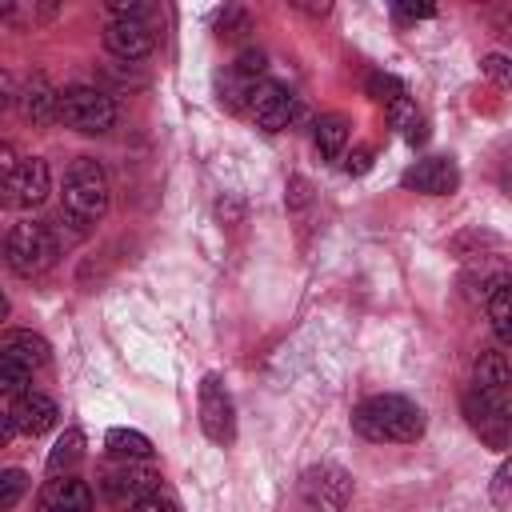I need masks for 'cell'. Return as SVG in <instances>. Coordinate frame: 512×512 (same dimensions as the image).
<instances>
[{"label": "cell", "instance_id": "obj_1", "mask_svg": "<svg viewBox=\"0 0 512 512\" xmlns=\"http://www.w3.org/2000/svg\"><path fill=\"white\" fill-rule=\"evenodd\" d=\"M352 428L376 444H412L424 436V412L412 400L384 392V396H368L352 412Z\"/></svg>", "mask_w": 512, "mask_h": 512}, {"label": "cell", "instance_id": "obj_2", "mask_svg": "<svg viewBox=\"0 0 512 512\" xmlns=\"http://www.w3.org/2000/svg\"><path fill=\"white\" fill-rule=\"evenodd\" d=\"M112 188H108V172L100 168V160L92 156H76L64 172V212L76 224H96L108 212Z\"/></svg>", "mask_w": 512, "mask_h": 512}, {"label": "cell", "instance_id": "obj_3", "mask_svg": "<svg viewBox=\"0 0 512 512\" xmlns=\"http://www.w3.org/2000/svg\"><path fill=\"white\" fill-rule=\"evenodd\" d=\"M56 256H60V244H56V236H52L48 224H40V220L12 224L8 240H4V260H8V268L16 276L32 280V276L48 272L56 264Z\"/></svg>", "mask_w": 512, "mask_h": 512}, {"label": "cell", "instance_id": "obj_4", "mask_svg": "<svg viewBox=\"0 0 512 512\" xmlns=\"http://www.w3.org/2000/svg\"><path fill=\"white\" fill-rule=\"evenodd\" d=\"M60 120L76 132H88V136H100L112 128L116 120V104L108 92L92 88V84H72L60 92Z\"/></svg>", "mask_w": 512, "mask_h": 512}, {"label": "cell", "instance_id": "obj_5", "mask_svg": "<svg viewBox=\"0 0 512 512\" xmlns=\"http://www.w3.org/2000/svg\"><path fill=\"white\" fill-rule=\"evenodd\" d=\"M100 492L120 508H136L140 500L160 492V472L144 460H116L112 468L100 472Z\"/></svg>", "mask_w": 512, "mask_h": 512}, {"label": "cell", "instance_id": "obj_6", "mask_svg": "<svg viewBox=\"0 0 512 512\" xmlns=\"http://www.w3.org/2000/svg\"><path fill=\"white\" fill-rule=\"evenodd\" d=\"M352 500V480L336 464H312L300 476V504L308 512H344Z\"/></svg>", "mask_w": 512, "mask_h": 512}, {"label": "cell", "instance_id": "obj_7", "mask_svg": "<svg viewBox=\"0 0 512 512\" xmlns=\"http://www.w3.org/2000/svg\"><path fill=\"white\" fill-rule=\"evenodd\" d=\"M460 408H464L468 428H472L488 448H500V452L512 448V412H508L500 400H492V396H484V392L472 388V392H464Z\"/></svg>", "mask_w": 512, "mask_h": 512}, {"label": "cell", "instance_id": "obj_8", "mask_svg": "<svg viewBox=\"0 0 512 512\" xmlns=\"http://www.w3.org/2000/svg\"><path fill=\"white\" fill-rule=\"evenodd\" d=\"M200 428L212 444H232L236 440V412H232V396L224 388V380L216 372H208L200 380Z\"/></svg>", "mask_w": 512, "mask_h": 512}, {"label": "cell", "instance_id": "obj_9", "mask_svg": "<svg viewBox=\"0 0 512 512\" xmlns=\"http://www.w3.org/2000/svg\"><path fill=\"white\" fill-rule=\"evenodd\" d=\"M48 188H52V176H48V164L40 156L20 160L16 172L4 176V200L12 208H36V204H44Z\"/></svg>", "mask_w": 512, "mask_h": 512}, {"label": "cell", "instance_id": "obj_10", "mask_svg": "<svg viewBox=\"0 0 512 512\" xmlns=\"http://www.w3.org/2000/svg\"><path fill=\"white\" fill-rule=\"evenodd\" d=\"M460 184V168L452 156H424L404 172V188L424 192V196H448Z\"/></svg>", "mask_w": 512, "mask_h": 512}, {"label": "cell", "instance_id": "obj_11", "mask_svg": "<svg viewBox=\"0 0 512 512\" xmlns=\"http://www.w3.org/2000/svg\"><path fill=\"white\" fill-rule=\"evenodd\" d=\"M4 420L12 424V432L40 436V432H48V428L60 420V408H56V400L44 396V392H24V396L12 400V408L4 412Z\"/></svg>", "mask_w": 512, "mask_h": 512}, {"label": "cell", "instance_id": "obj_12", "mask_svg": "<svg viewBox=\"0 0 512 512\" xmlns=\"http://www.w3.org/2000/svg\"><path fill=\"white\" fill-rule=\"evenodd\" d=\"M248 112H252V120H256L264 132H284V128L296 120V96H292L284 84L264 80Z\"/></svg>", "mask_w": 512, "mask_h": 512}, {"label": "cell", "instance_id": "obj_13", "mask_svg": "<svg viewBox=\"0 0 512 512\" xmlns=\"http://www.w3.org/2000/svg\"><path fill=\"white\" fill-rule=\"evenodd\" d=\"M36 512H92V488L80 476H52L40 488Z\"/></svg>", "mask_w": 512, "mask_h": 512}, {"label": "cell", "instance_id": "obj_14", "mask_svg": "<svg viewBox=\"0 0 512 512\" xmlns=\"http://www.w3.org/2000/svg\"><path fill=\"white\" fill-rule=\"evenodd\" d=\"M104 48L120 60H144L152 52L148 20H108L104 24Z\"/></svg>", "mask_w": 512, "mask_h": 512}, {"label": "cell", "instance_id": "obj_15", "mask_svg": "<svg viewBox=\"0 0 512 512\" xmlns=\"http://www.w3.org/2000/svg\"><path fill=\"white\" fill-rule=\"evenodd\" d=\"M472 388L504 404L512 392V360L504 352H480V360L472 368Z\"/></svg>", "mask_w": 512, "mask_h": 512}, {"label": "cell", "instance_id": "obj_16", "mask_svg": "<svg viewBox=\"0 0 512 512\" xmlns=\"http://www.w3.org/2000/svg\"><path fill=\"white\" fill-rule=\"evenodd\" d=\"M20 104H24V116H28L36 128L60 120V92H52L44 76H32V84L24 88V100H20Z\"/></svg>", "mask_w": 512, "mask_h": 512}, {"label": "cell", "instance_id": "obj_17", "mask_svg": "<svg viewBox=\"0 0 512 512\" xmlns=\"http://www.w3.org/2000/svg\"><path fill=\"white\" fill-rule=\"evenodd\" d=\"M0 356H12V360H20V364H28L36 372V368L48 364V344L36 332H8L4 344H0Z\"/></svg>", "mask_w": 512, "mask_h": 512}, {"label": "cell", "instance_id": "obj_18", "mask_svg": "<svg viewBox=\"0 0 512 512\" xmlns=\"http://www.w3.org/2000/svg\"><path fill=\"white\" fill-rule=\"evenodd\" d=\"M312 136H316V148H320L324 160H340L344 156V144H348V120L340 112H328V116L316 120V132Z\"/></svg>", "mask_w": 512, "mask_h": 512}, {"label": "cell", "instance_id": "obj_19", "mask_svg": "<svg viewBox=\"0 0 512 512\" xmlns=\"http://www.w3.org/2000/svg\"><path fill=\"white\" fill-rule=\"evenodd\" d=\"M104 448L116 456V460H148L152 456V440L136 428H112L104 436Z\"/></svg>", "mask_w": 512, "mask_h": 512}, {"label": "cell", "instance_id": "obj_20", "mask_svg": "<svg viewBox=\"0 0 512 512\" xmlns=\"http://www.w3.org/2000/svg\"><path fill=\"white\" fill-rule=\"evenodd\" d=\"M84 460V432H76V428H68L56 444H52V452H48V472L52 476H72V468Z\"/></svg>", "mask_w": 512, "mask_h": 512}, {"label": "cell", "instance_id": "obj_21", "mask_svg": "<svg viewBox=\"0 0 512 512\" xmlns=\"http://www.w3.org/2000/svg\"><path fill=\"white\" fill-rule=\"evenodd\" d=\"M488 320L500 344H512V280L488 292Z\"/></svg>", "mask_w": 512, "mask_h": 512}, {"label": "cell", "instance_id": "obj_22", "mask_svg": "<svg viewBox=\"0 0 512 512\" xmlns=\"http://www.w3.org/2000/svg\"><path fill=\"white\" fill-rule=\"evenodd\" d=\"M388 116H392V124L404 132V140L408 144H424L428 140V124H424V116L416 112V104L404 96V100H396L392 108H388Z\"/></svg>", "mask_w": 512, "mask_h": 512}, {"label": "cell", "instance_id": "obj_23", "mask_svg": "<svg viewBox=\"0 0 512 512\" xmlns=\"http://www.w3.org/2000/svg\"><path fill=\"white\" fill-rule=\"evenodd\" d=\"M368 96L392 108L396 100H404V84H400L396 76H388V72H372V76H368Z\"/></svg>", "mask_w": 512, "mask_h": 512}, {"label": "cell", "instance_id": "obj_24", "mask_svg": "<svg viewBox=\"0 0 512 512\" xmlns=\"http://www.w3.org/2000/svg\"><path fill=\"white\" fill-rule=\"evenodd\" d=\"M480 72L500 88V92H512V60L508 56H500V52H488L484 60H480Z\"/></svg>", "mask_w": 512, "mask_h": 512}, {"label": "cell", "instance_id": "obj_25", "mask_svg": "<svg viewBox=\"0 0 512 512\" xmlns=\"http://www.w3.org/2000/svg\"><path fill=\"white\" fill-rule=\"evenodd\" d=\"M24 488H28V476H24L20 468H4V472H0V508H4V512L16 508V500L24 496Z\"/></svg>", "mask_w": 512, "mask_h": 512}, {"label": "cell", "instance_id": "obj_26", "mask_svg": "<svg viewBox=\"0 0 512 512\" xmlns=\"http://www.w3.org/2000/svg\"><path fill=\"white\" fill-rule=\"evenodd\" d=\"M492 504H496V508H508V504H512V452L504 456V464H500L496 476H492Z\"/></svg>", "mask_w": 512, "mask_h": 512}, {"label": "cell", "instance_id": "obj_27", "mask_svg": "<svg viewBox=\"0 0 512 512\" xmlns=\"http://www.w3.org/2000/svg\"><path fill=\"white\" fill-rule=\"evenodd\" d=\"M436 8L432 4H392V20L396 24H416V20H432Z\"/></svg>", "mask_w": 512, "mask_h": 512}, {"label": "cell", "instance_id": "obj_28", "mask_svg": "<svg viewBox=\"0 0 512 512\" xmlns=\"http://www.w3.org/2000/svg\"><path fill=\"white\" fill-rule=\"evenodd\" d=\"M128 512H180V504L172 500V496H160V492H152L148 500H140L136 508H128Z\"/></svg>", "mask_w": 512, "mask_h": 512}, {"label": "cell", "instance_id": "obj_29", "mask_svg": "<svg viewBox=\"0 0 512 512\" xmlns=\"http://www.w3.org/2000/svg\"><path fill=\"white\" fill-rule=\"evenodd\" d=\"M488 20H492L496 36L512 40V4H504V8H492V12H488Z\"/></svg>", "mask_w": 512, "mask_h": 512}, {"label": "cell", "instance_id": "obj_30", "mask_svg": "<svg viewBox=\"0 0 512 512\" xmlns=\"http://www.w3.org/2000/svg\"><path fill=\"white\" fill-rule=\"evenodd\" d=\"M236 68L244 72V76H256L260 80V72H264V52H240V60H236Z\"/></svg>", "mask_w": 512, "mask_h": 512}, {"label": "cell", "instance_id": "obj_31", "mask_svg": "<svg viewBox=\"0 0 512 512\" xmlns=\"http://www.w3.org/2000/svg\"><path fill=\"white\" fill-rule=\"evenodd\" d=\"M368 164H372V152H368V148H356V152L348 156V164H344V168L360 176V172H368Z\"/></svg>", "mask_w": 512, "mask_h": 512}, {"label": "cell", "instance_id": "obj_32", "mask_svg": "<svg viewBox=\"0 0 512 512\" xmlns=\"http://www.w3.org/2000/svg\"><path fill=\"white\" fill-rule=\"evenodd\" d=\"M504 408H508V412H512V392H508V400H504Z\"/></svg>", "mask_w": 512, "mask_h": 512}]
</instances>
